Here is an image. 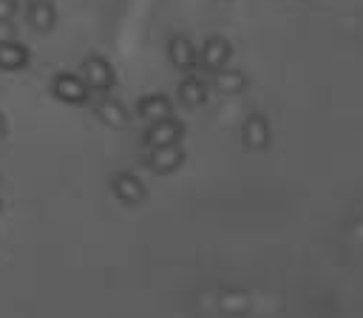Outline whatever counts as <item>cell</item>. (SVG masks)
<instances>
[{
    "mask_svg": "<svg viewBox=\"0 0 363 318\" xmlns=\"http://www.w3.org/2000/svg\"><path fill=\"white\" fill-rule=\"evenodd\" d=\"M51 91H54L57 99L71 102V105H79V102L88 99V91H91V88H88V85L82 82V77H77V74H57L54 82H51Z\"/></svg>",
    "mask_w": 363,
    "mask_h": 318,
    "instance_id": "6da1fadb",
    "label": "cell"
},
{
    "mask_svg": "<svg viewBox=\"0 0 363 318\" xmlns=\"http://www.w3.org/2000/svg\"><path fill=\"white\" fill-rule=\"evenodd\" d=\"M82 82L94 91H108L113 85V68L102 57H88L82 62Z\"/></svg>",
    "mask_w": 363,
    "mask_h": 318,
    "instance_id": "7a4b0ae2",
    "label": "cell"
},
{
    "mask_svg": "<svg viewBox=\"0 0 363 318\" xmlns=\"http://www.w3.org/2000/svg\"><path fill=\"white\" fill-rule=\"evenodd\" d=\"M182 133H184L182 122H179V119H170V116H167V119L150 122V128H147V133H145V142H147V148H162V145H179Z\"/></svg>",
    "mask_w": 363,
    "mask_h": 318,
    "instance_id": "3957f363",
    "label": "cell"
},
{
    "mask_svg": "<svg viewBox=\"0 0 363 318\" xmlns=\"http://www.w3.org/2000/svg\"><path fill=\"white\" fill-rule=\"evenodd\" d=\"M230 57H233V45H230L224 37H210V40L201 45V62H204V68H210V71L227 68Z\"/></svg>",
    "mask_w": 363,
    "mask_h": 318,
    "instance_id": "277c9868",
    "label": "cell"
},
{
    "mask_svg": "<svg viewBox=\"0 0 363 318\" xmlns=\"http://www.w3.org/2000/svg\"><path fill=\"white\" fill-rule=\"evenodd\" d=\"M182 162H184V150H182L179 145L150 148V153H147V165H150V170H156V173H170V170H176Z\"/></svg>",
    "mask_w": 363,
    "mask_h": 318,
    "instance_id": "5b68a950",
    "label": "cell"
},
{
    "mask_svg": "<svg viewBox=\"0 0 363 318\" xmlns=\"http://www.w3.org/2000/svg\"><path fill=\"white\" fill-rule=\"evenodd\" d=\"M241 136H244V142H247L250 148H264V145H269L272 131H269V122H267L264 116L252 114V116H247V122H244V128H241Z\"/></svg>",
    "mask_w": 363,
    "mask_h": 318,
    "instance_id": "8992f818",
    "label": "cell"
},
{
    "mask_svg": "<svg viewBox=\"0 0 363 318\" xmlns=\"http://www.w3.org/2000/svg\"><path fill=\"white\" fill-rule=\"evenodd\" d=\"M173 111L170 99L162 97V94H147L139 99V116L147 119V122H159V119H167Z\"/></svg>",
    "mask_w": 363,
    "mask_h": 318,
    "instance_id": "52a82bcc",
    "label": "cell"
},
{
    "mask_svg": "<svg viewBox=\"0 0 363 318\" xmlns=\"http://www.w3.org/2000/svg\"><path fill=\"white\" fill-rule=\"evenodd\" d=\"M113 193H116L122 202L136 204V202L145 199V185H142L133 173H119V176L113 179Z\"/></svg>",
    "mask_w": 363,
    "mask_h": 318,
    "instance_id": "ba28073f",
    "label": "cell"
},
{
    "mask_svg": "<svg viewBox=\"0 0 363 318\" xmlns=\"http://www.w3.org/2000/svg\"><path fill=\"white\" fill-rule=\"evenodd\" d=\"M28 26L34 28V31H51L54 28V20H57V14H54V6L48 3V0H34L31 6H28Z\"/></svg>",
    "mask_w": 363,
    "mask_h": 318,
    "instance_id": "9c48e42d",
    "label": "cell"
},
{
    "mask_svg": "<svg viewBox=\"0 0 363 318\" xmlns=\"http://www.w3.org/2000/svg\"><path fill=\"white\" fill-rule=\"evenodd\" d=\"M167 54H170V62H173L176 68H193L196 60H199L193 43H190L187 37H173L170 45H167Z\"/></svg>",
    "mask_w": 363,
    "mask_h": 318,
    "instance_id": "30bf717a",
    "label": "cell"
},
{
    "mask_svg": "<svg viewBox=\"0 0 363 318\" xmlns=\"http://www.w3.org/2000/svg\"><path fill=\"white\" fill-rule=\"evenodd\" d=\"M28 62V48L9 40V43H0V68L3 71H17Z\"/></svg>",
    "mask_w": 363,
    "mask_h": 318,
    "instance_id": "8fae6325",
    "label": "cell"
},
{
    "mask_svg": "<svg viewBox=\"0 0 363 318\" xmlns=\"http://www.w3.org/2000/svg\"><path fill=\"white\" fill-rule=\"evenodd\" d=\"M179 99L187 105V108H199L207 102V85L199 80V77H187L182 80L179 85Z\"/></svg>",
    "mask_w": 363,
    "mask_h": 318,
    "instance_id": "7c38bea8",
    "label": "cell"
},
{
    "mask_svg": "<svg viewBox=\"0 0 363 318\" xmlns=\"http://www.w3.org/2000/svg\"><path fill=\"white\" fill-rule=\"evenodd\" d=\"M96 116H99L105 125H111V128H122V125H125V119H128V114H125L122 102H119V99H113V97H102V99L96 102Z\"/></svg>",
    "mask_w": 363,
    "mask_h": 318,
    "instance_id": "4fadbf2b",
    "label": "cell"
},
{
    "mask_svg": "<svg viewBox=\"0 0 363 318\" xmlns=\"http://www.w3.org/2000/svg\"><path fill=\"white\" fill-rule=\"evenodd\" d=\"M213 85L216 91L221 94H241L247 88V77L241 71H233V68H221L213 74Z\"/></svg>",
    "mask_w": 363,
    "mask_h": 318,
    "instance_id": "5bb4252c",
    "label": "cell"
},
{
    "mask_svg": "<svg viewBox=\"0 0 363 318\" xmlns=\"http://www.w3.org/2000/svg\"><path fill=\"white\" fill-rule=\"evenodd\" d=\"M221 307L230 309V312H241V309H247V295H241V292H224L221 295Z\"/></svg>",
    "mask_w": 363,
    "mask_h": 318,
    "instance_id": "9a60e30c",
    "label": "cell"
},
{
    "mask_svg": "<svg viewBox=\"0 0 363 318\" xmlns=\"http://www.w3.org/2000/svg\"><path fill=\"white\" fill-rule=\"evenodd\" d=\"M17 11V3L14 0H0V20H11Z\"/></svg>",
    "mask_w": 363,
    "mask_h": 318,
    "instance_id": "2e32d148",
    "label": "cell"
},
{
    "mask_svg": "<svg viewBox=\"0 0 363 318\" xmlns=\"http://www.w3.org/2000/svg\"><path fill=\"white\" fill-rule=\"evenodd\" d=\"M9 40H14V26L11 20H0V43H9Z\"/></svg>",
    "mask_w": 363,
    "mask_h": 318,
    "instance_id": "e0dca14e",
    "label": "cell"
},
{
    "mask_svg": "<svg viewBox=\"0 0 363 318\" xmlns=\"http://www.w3.org/2000/svg\"><path fill=\"white\" fill-rule=\"evenodd\" d=\"M6 133V119H3V114H0V136Z\"/></svg>",
    "mask_w": 363,
    "mask_h": 318,
    "instance_id": "ac0fdd59",
    "label": "cell"
}]
</instances>
